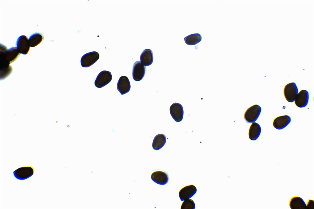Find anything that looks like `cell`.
I'll return each instance as SVG.
<instances>
[{
    "mask_svg": "<svg viewBox=\"0 0 314 209\" xmlns=\"http://www.w3.org/2000/svg\"><path fill=\"white\" fill-rule=\"evenodd\" d=\"M7 49L5 45L1 44L0 49V80H3L9 76L12 72V68L9 63L6 59L4 53Z\"/></svg>",
    "mask_w": 314,
    "mask_h": 209,
    "instance_id": "obj_1",
    "label": "cell"
},
{
    "mask_svg": "<svg viewBox=\"0 0 314 209\" xmlns=\"http://www.w3.org/2000/svg\"><path fill=\"white\" fill-rule=\"evenodd\" d=\"M261 111V108L259 105H254L246 111L244 115V119L248 123L255 122L258 118Z\"/></svg>",
    "mask_w": 314,
    "mask_h": 209,
    "instance_id": "obj_2",
    "label": "cell"
},
{
    "mask_svg": "<svg viewBox=\"0 0 314 209\" xmlns=\"http://www.w3.org/2000/svg\"><path fill=\"white\" fill-rule=\"evenodd\" d=\"M284 95L286 101L293 102L298 93V89L294 82H291L286 85L284 89Z\"/></svg>",
    "mask_w": 314,
    "mask_h": 209,
    "instance_id": "obj_3",
    "label": "cell"
},
{
    "mask_svg": "<svg viewBox=\"0 0 314 209\" xmlns=\"http://www.w3.org/2000/svg\"><path fill=\"white\" fill-rule=\"evenodd\" d=\"M112 79L111 73L108 71L103 70L97 76L94 82V84L96 87L101 88L109 83Z\"/></svg>",
    "mask_w": 314,
    "mask_h": 209,
    "instance_id": "obj_4",
    "label": "cell"
},
{
    "mask_svg": "<svg viewBox=\"0 0 314 209\" xmlns=\"http://www.w3.org/2000/svg\"><path fill=\"white\" fill-rule=\"evenodd\" d=\"M99 55L96 51H92L84 54L81 59V64L83 67L90 66L94 64L99 59Z\"/></svg>",
    "mask_w": 314,
    "mask_h": 209,
    "instance_id": "obj_5",
    "label": "cell"
},
{
    "mask_svg": "<svg viewBox=\"0 0 314 209\" xmlns=\"http://www.w3.org/2000/svg\"><path fill=\"white\" fill-rule=\"evenodd\" d=\"M34 170L32 166L21 167L13 171L14 177L19 180L26 179L31 177L34 173Z\"/></svg>",
    "mask_w": 314,
    "mask_h": 209,
    "instance_id": "obj_6",
    "label": "cell"
},
{
    "mask_svg": "<svg viewBox=\"0 0 314 209\" xmlns=\"http://www.w3.org/2000/svg\"><path fill=\"white\" fill-rule=\"evenodd\" d=\"M146 71V67L140 61L136 62L132 69V77L136 81L141 80L144 77Z\"/></svg>",
    "mask_w": 314,
    "mask_h": 209,
    "instance_id": "obj_7",
    "label": "cell"
},
{
    "mask_svg": "<svg viewBox=\"0 0 314 209\" xmlns=\"http://www.w3.org/2000/svg\"><path fill=\"white\" fill-rule=\"evenodd\" d=\"M16 46L20 53L23 55L28 54L30 50V46L29 39L25 36L22 35L18 38L16 42Z\"/></svg>",
    "mask_w": 314,
    "mask_h": 209,
    "instance_id": "obj_8",
    "label": "cell"
},
{
    "mask_svg": "<svg viewBox=\"0 0 314 209\" xmlns=\"http://www.w3.org/2000/svg\"><path fill=\"white\" fill-rule=\"evenodd\" d=\"M170 111L171 116L175 121L178 122L182 120L184 111L181 104L177 103H173L170 106Z\"/></svg>",
    "mask_w": 314,
    "mask_h": 209,
    "instance_id": "obj_9",
    "label": "cell"
},
{
    "mask_svg": "<svg viewBox=\"0 0 314 209\" xmlns=\"http://www.w3.org/2000/svg\"><path fill=\"white\" fill-rule=\"evenodd\" d=\"M197 191L196 188L193 185H188L183 187L179 192L181 201L190 198L195 194Z\"/></svg>",
    "mask_w": 314,
    "mask_h": 209,
    "instance_id": "obj_10",
    "label": "cell"
},
{
    "mask_svg": "<svg viewBox=\"0 0 314 209\" xmlns=\"http://www.w3.org/2000/svg\"><path fill=\"white\" fill-rule=\"evenodd\" d=\"M308 92L305 90H302L298 93L294 99V103L299 108H303L307 106L309 100Z\"/></svg>",
    "mask_w": 314,
    "mask_h": 209,
    "instance_id": "obj_11",
    "label": "cell"
},
{
    "mask_svg": "<svg viewBox=\"0 0 314 209\" xmlns=\"http://www.w3.org/2000/svg\"><path fill=\"white\" fill-rule=\"evenodd\" d=\"M151 179L155 183L164 185L167 183L169 178L168 174L166 172L157 171L154 172L151 174Z\"/></svg>",
    "mask_w": 314,
    "mask_h": 209,
    "instance_id": "obj_12",
    "label": "cell"
},
{
    "mask_svg": "<svg viewBox=\"0 0 314 209\" xmlns=\"http://www.w3.org/2000/svg\"><path fill=\"white\" fill-rule=\"evenodd\" d=\"M117 88L121 95L128 93L131 88L130 82L128 78L125 76L121 77L118 82Z\"/></svg>",
    "mask_w": 314,
    "mask_h": 209,
    "instance_id": "obj_13",
    "label": "cell"
},
{
    "mask_svg": "<svg viewBox=\"0 0 314 209\" xmlns=\"http://www.w3.org/2000/svg\"><path fill=\"white\" fill-rule=\"evenodd\" d=\"M291 119L288 115H283L275 118L273 122L274 127L278 130L282 129L286 127L290 122Z\"/></svg>",
    "mask_w": 314,
    "mask_h": 209,
    "instance_id": "obj_14",
    "label": "cell"
},
{
    "mask_svg": "<svg viewBox=\"0 0 314 209\" xmlns=\"http://www.w3.org/2000/svg\"><path fill=\"white\" fill-rule=\"evenodd\" d=\"M289 205L291 209H305L306 204L300 197L294 196L290 199Z\"/></svg>",
    "mask_w": 314,
    "mask_h": 209,
    "instance_id": "obj_15",
    "label": "cell"
},
{
    "mask_svg": "<svg viewBox=\"0 0 314 209\" xmlns=\"http://www.w3.org/2000/svg\"><path fill=\"white\" fill-rule=\"evenodd\" d=\"M140 60L141 63L145 66L151 64L153 60L152 51L148 49L144 50L140 55Z\"/></svg>",
    "mask_w": 314,
    "mask_h": 209,
    "instance_id": "obj_16",
    "label": "cell"
},
{
    "mask_svg": "<svg viewBox=\"0 0 314 209\" xmlns=\"http://www.w3.org/2000/svg\"><path fill=\"white\" fill-rule=\"evenodd\" d=\"M261 131V127L256 122L252 123L249 130V139L252 140L257 139L260 135Z\"/></svg>",
    "mask_w": 314,
    "mask_h": 209,
    "instance_id": "obj_17",
    "label": "cell"
},
{
    "mask_svg": "<svg viewBox=\"0 0 314 209\" xmlns=\"http://www.w3.org/2000/svg\"><path fill=\"white\" fill-rule=\"evenodd\" d=\"M20 54L16 47H13L5 51L4 55L6 60L11 63L18 58Z\"/></svg>",
    "mask_w": 314,
    "mask_h": 209,
    "instance_id": "obj_18",
    "label": "cell"
},
{
    "mask_svg": "<svg viewBox=\"0 0 314 209\" xmlns=\"http://www.w3.org/2000/svg\"><path fill=\"white\" fill-rule=\"evenodd\" d=\"M166 138L165 135L159 134L156 135L153 139L152 146L153 149L158 150L161 148L165 144Z\"/></svg>",
    "mask_w": 314,
    "mask_h": 209,
    "instance_id": "obj_19",
    "label": "cell"
},
{
    "mask_svg": "<svg viewBox=\"0 0 314 209\" xmlns=\"http://www.w3.org/2000/svg\"><path fill=\"white\" fill-rule=\"evenodd\" d=\"M201 39L202 37L199 33L191 34L184 38L185 43L189 45H196L200 42Z\"/></svg>",
    "mask_w": 314,
    "mask_h": 209,
    "instance_id": "obj_20",
    "label": "cell"
},
{
    "mask_svg": "<svg viewBox=\"0 0 314 209\" xmlns=\"http://www.w3.org/2000/svg\"><path fill=\"white\" fill-rule=\"evenodd\" d=\"M44 36L40 33H35L30 36L29 41L30 47H34L40 43L43 40Z\"/></svg>",
    "mask_w": 314,
    "mask_h": 209,
    "instance_id": "obj_21",
    "label": "cell"
},
{
    "mask_svg": "<svg viewBox=\"0 0 314 209\" xmlns=\"http://www.w3.org/2000/svg\"><path fill=\"white\" fill-rule=\"evenodd\" d=\"M195 204L192 199L185 200L182 202L181 207V209H194Z\"/></svg>",
    "mask_w": 314,
    "mask_h": 209,
    "instance_id": "obj_22",
    "label": "cell"
},
{
    "mask_svg": "<svg viewBox=\"0 0 314 209\" xmlns=\"http://www.w3.org/2000/svg\"><path fill=\"white\" fill-rule=\"evenodd\" d=\"M314 207V201L312 200L308 199L306 204V209H313Z\"/></svg>",
    "mask_w": 314,
    "mask_h": 209,
    "instance_id": "obj_23",
    "label": "cell"
}]
</instances>
